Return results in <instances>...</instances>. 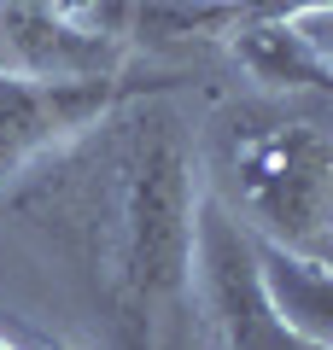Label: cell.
I'll return each instance as SVG.
<instances>
[{
	"instance_id": "2",
	"label": "cell",
	"mask_w": 333,
	"mask_h": 350,
	"mask_svg": "<svg viewBox=\"0 0 333 350\" xmlns=\"http://www.w3.org/2000/svg\"><path fill=\"white\" fill-rule=\"evenodd\" d=\"M217 204L263 245L328 257L333 222V140L321 100L234 105L210 140Z\"/></svg>"
},
{
	"instance_id": "3",
	"label": "cell",
	"mask_w": 333,
	"mask_h": 350,
	"mask_svg": "<svg viewBox=\"0 0 333 350\" xmlns=\"http://www.w3.org/2000/svg\"><path fill=\"white\" fill-rule=\"evenodd\" d=\"M175 82H135L123 70L88 76H47V70H0V187L18 181L29 163L59 152L82 129H94L106 111L140 94H164Z\"/></svg>"
},
{
	"instance_id": "5",
	"label": "cell",
	"mask_w": 333,
	"mask_h": 350,
	"mask_svg": "<svg viewBox=\"0 0 333 350\" xmlns=\"http://www.w3.org/2000/svg\"><path fill=\"white\" fill-rule=\"evenodd\" d=\"M328 0H88V24L111 41H205L228 47L234 36L275 18H316Z\"/></svg>"
},
{
	"instance_id": "8",
	"label": "cell",
	"mask_w": 333,
	"mask_h": 350,
	"mask_svg": "<svg viewBox=\"0 0 333 350\" xmlns=\"http://www.w3.org/2000/svg\"><path fill=\"white\" fill-rule=\"evenodd\" d=\"M0 350H18V345H6V338H0Z\"/></svg>"
},
{
	"instance_id": "1",
	"label": "cell",
	"mask_w": 333,
	"mask_h": 350,
	"mask_svg": "<svg viewBox=\"0 0 333 350\" xmlns=\"http://www.w3.org/2000/svg\"><path fill=\"white\" fill-rule=\"evenodd\" d=\"M164 94L123 100L12 187V211L71 262L106 315L111 350L187 345L205 193L193 135Z\"/></svg>"
},
{
	"instance_id": "7",
	"label": "cell",
	"mask_w": 333,
	"mask_h": 350,
	"mask_svg": "<svg viewBox=\"0 0 333 350\" xmlns=\"http://www.w3.org/2000/svg\"><path fill=\"white\" fill-rule=\"evenodd\" d=\"M258 269H263V286H269L275 310L298 333L328 345V310H333L328 304V257H298V251H281V245L258 239Z\"/></svg>"
},
{
	"instance_id": "6",
	"label": "cell",
	"mask_w": 333,
	"mask_h": 350,
	"mask_svg": "<svg viewBox=\"0 0 333 350\" xmlns=\"http://www.w3.org/2000/svg\"><path fill=\"white\" fill-rule=\"evenodd\" d=\"M321 18H275V24H258L246 36L228 41L234 64L269 94H304V100H328L333 88V64H328V41H321Z\"/></svg>"
},
{
	"instance_id": "4",
	"label": "cell",
	"mask_w": 333,
	"mask_h": 350,
	"mask_svg": "<svg viewBox=\"0 0 333 350\" xmlns=\"http://www.w3.org/2000/svg\"><path fill=\"white\" fill-rule=\"evenodd\" d=\"M193 280L210 310V327H217V350H333L321 338L298 333L275 310L269 286H263V269H258V239L217 199H199Z\"/></svg>"
},
{
	"instance_id": "9",
	"label": "cell",
	"mask_w": 333,
	"mask_h": 350,
	"mask_svg": "<svg viewBox=\"0 0 333 350\" xmlns=\"http://www.w3.org/2000/svg\"><path fill=\"white\" fill-rule=\"evenodd\" d=\"M205 350H217V345H205Z\"/></svg>"
}]
</instances>
